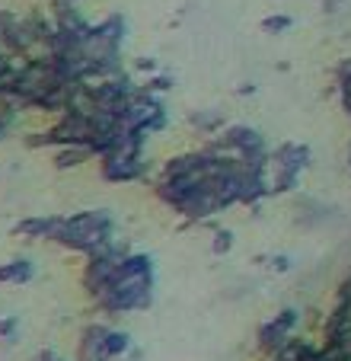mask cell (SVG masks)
<instances>
[{
    "instance_id": "1",
    "label": "cell",
    "mask_w": 351,
    "mask_h": 361,
    "mask_svg": "<svg viewBox=\"0 0 351 361\" xmlns=\"http://www.w3.org/2000/svg\"><path fill=\"white\" fill-rule=\"evenodd\" d=\"M150 259L144 256H128V259L118 266L115 279L109 281V288L99 298V304L106 310H144L150 304Z\"/></svg>"
},
{
    "instance_id": "2",
    "label": "cell",
    "mask_w": 351,
    "mask_h": 361,
    "mask_svg": "<svg viewBox=\"0 0 351 361\" xmlns=\"http://www.w3.org/2000/svg\"><path fill=\"white\" fill-rule=\"evenodd\" d=\"M109 233H112V221L99 212H90L80 214V218H70V221H58L54 227L51 240L58 243L70 246V250H87V252H99L106 246Z\"/></svg>"
},
{
    "instance_id": "3",
    "label": "cell",
    "mask_w": 351,
    "mask_h": 361,
    "mask_svg": "<svg viewBox=\"0 0 351 361\" xmlns=\"http://www.w3.org/2000/svg\"><path fill=\"white\" fill-rule=\"evenodd\" d=\"M128 348V336L115 333V329L93 326L80 339V361H109Z\"/></svg>"
},
{
    "instance_id": "4",
    "label": "cell",
    "mask_w": 351,
    "mask_h": 361,
    "mask_svg": "<svg viewBox=\"0 0 351 361\" xmlns=\"http://www.w3.org/2000/svg\"><path fill=\"white\" fill-rule=\"evenodd\" d=\"M29 275H32V266L26 259H16L0 269V281H10V285H23V281H29Z\"/></svg>"
},
{
    "instance_id": "5",
    "label": "cell",
    "mask_w": 351,
    "mask_h": 361,
    "mask_svg": "<svg viewBox=\"0 0 351 361\" xmlns=\"http://www.w3.org/2000/svg\"><path fill=\"white\" fill-rule=\"evenodd\" d=\"M221 122H223L221 112H198V116H192V125H195V128H204V131H211Z\"/></svg>"
},
{
    "instance_id": "6",
    "label": "cell",
    "mask_w": 351,
    "mask_h": 361,
    "mask_svg": "<svg viewBox=\"0 0 351 361\" xmlns=\"http://www.w3.org/2000/svg\"><path fill=\"white\" fill-rule=\"evenodd\" d=\"M230 246V233H221V237H217V243H214V250L217 252H223Z\"/></svg>"
},
{
    "instance_id": "7",
    "label": "cell",
    "mask_w": 351,
    "mask_h": 361,
    "mask_svg": "<svg viewBox=\"0 0 351 361\" xmlns=\"http://www.w3.org/2000/svg\"><path fill=\"white\" fill-rule=\"evenodd\" d=\"M4 125H7V122H4V116H0V131H4Z\"/></svg>"
}]
</instances>
